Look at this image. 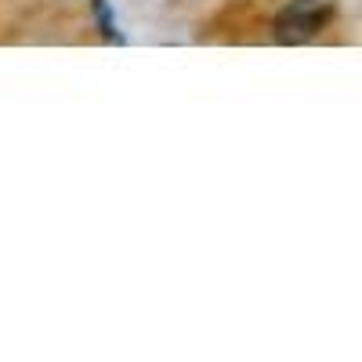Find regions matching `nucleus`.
<instances>
[{
    "label": "nucleus",
    "mask_w": 362,
    "mask_h": 362,
    "mask_svg": "<svg viewBox=\"0 0 362 362\" xmlns=\"http://www.w3.org/2000/svg\"><path fill=\"white\" fill-rule=\"evenodd\" d=\"M329 22H334V0H290L272 22V37L283 47H297L315 40Z\"/></svg>",
    "instance_id": "1"
},
{
    "label": "nucleus",
    "mask_w": 362,
    "mask_h": 362,
    "mask_svg": "<svg viewBox=\"0 0 362 362\" xmlns=\"http://www.w3.org/2000/svg\"><path fill=\"white\" fill-rule=\"evenodd\" d=\"M90 8H95V18H98V25H102V37L105 40H124V37H119V29H116V18L109 15V4H105V0H90Z\"/></svg>",
    "instance_id": "2"
}]
</instances>
